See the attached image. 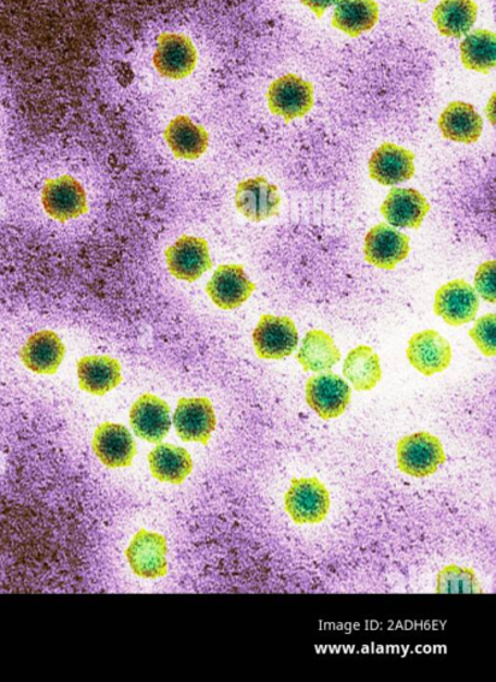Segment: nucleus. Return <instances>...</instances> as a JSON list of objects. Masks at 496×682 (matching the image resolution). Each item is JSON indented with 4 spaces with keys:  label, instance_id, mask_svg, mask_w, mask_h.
Masks as SVG:
<instances>
[{
    "label": "nucleus",
    "instance_id": "1",
    "mask_svg": "<svg viewBox=\"0 0 496 682\" xmlns=\"http://www.w3.org/2000/svg\"><path fill=\"white\" fill-rule=\"evenodd\" d=\"M400 472L409 476L429 478L446 462L445 449L438 437L429 432H418L400 438L397 446Z\"/></svg>",
    "mask_w": 496,
    "mask_h": 682
},
{
    "label": "nucleus",
    "instance_id": "2",
    "mask_svg": "<svg viewBox=\"0 0 496 682\" xmlns=\"http://www.w3.org/2000/svg\"><path fill=\"white\" fill-rule=\"evenodd\" d=\"M330 506L328 491L317 478L294 479L286 492V512L297 524L322 523Z\"/></svg>",
    "mask_w": 496,
    "mask_h": 682
},
{
    "label": "nucleus",
    "instance_id": "3",
    "mask_svg": "<svg viewBox=\"0 0 496 682\" xmlns=\"http://www.w3.org/2000/svg\"><path fill=\"white\" fill-rule=\"evenodd\" d=\"M307 405L323 420L342 417L351 401V388L333 372L318 373L306 383Z\"/></svg>",
    "mask_w": 496,
    "mask_h": 682
},
{
    "label": "nucleus",
    "instance_id": "4",
    "mask_svg": "<svg viewBox=\"0 0 496 682\" xmlns=\"http://www.w3.org/2000/svg\"><path fill=\"white\" fill-rule=\"evenodd\" d=\"M168 551V540L157 532L140 530L124 555L135 576L156 580L169 572Z\"/></svg>",
    "mask_w": 496,
    "mask_h": 682
},
{
    "label": "nucleus",
    "instance_id": "5",
    "mask_svg": "<svg viewBox=\"0 0 496 682\" xmlns=\"http://www.w3.org/2000/svg\"><path fill=\"white\" fill-rule=\"evenodd\" d=\"M259 358L282 360L295 352L299 344L297 325L287 317L263 315L252 334Z\"/></svg>",
    "mask_w": 496,
    "mask_h": 682
},
{
    "label": "nucleus",
    "instance_id": "6",
    "mask_svg": "<svg viewBox=\"0 0 496 682\" xmlns=\"http://www.w3.org/2000/svg\"><path fill=\"white\" fill-rule=\"evenodd\" d=\"M269 107L274 115L294 119L303 117L314 107V87L299 76L288 74L276 79L268 92Z\"/></svg>",
    "mask_w": 496,
    "mask_h": 682
},
{
    "label": "nucleus",
    "instance_id": "7",
    "mask_svg": "<svg viewBox=\"0 0 496 682\" xmlns=\"http://www.w3.org/2000/svg\"><path fill=\"white\" fill-rule=\"evenodd\" d=\"M480 296L464 278L448 282L435 294L434 312L451 327H460L475 320Z\"/></svg>",
    "mask_w": 496,
    "mask_h": 682
},
{
    "label": "nucleus",
    "instance_id": "8",
    "mask_svg": "<svg viewBox=\"0 0 496 682\" xmlns=\"http://www.w3.org/2000/svg\"><path fill=\"white\" fill-rule=\"evenodd\" d=\"M410 237L386 223L375 225L364 239V259L376 269L393 271L409 258Z\"/></svg>",
    "mask_w": 496,
    "mask_h": 682
},
{
    "label": "nucleus",
    "instance_id": "9",
    "mask_svg": "<svg viewBox=\"0 0 496 682\" xmlns=\"http://www.w3.org/2000/svg\"><path fill=\"white\" fill-rule=\"evenodd\" d=\"M176 433L186 443L209 444L216 429V417L212 402L207 397H183L174 413Z\"/></svg>",
    "mask_w": 496,
    "mask_h": 682
},
{
    "label": "nucleus",
    "instance_id": "10",
    "mask_svg": "<svg viewBox=\"0 0 496 682\" xmlns=\"http://www.w3.org/2000/svg\"><path fill=\"white\" fill-rule=\"evenodd\" d=\"M236 209L248 221L264 222L280 215L281 195L275 184L258 176L239 183L235 195Z\"/></svg>",
    "mask_w": 496,
    "mask_h": 682
},
{
    "label": "nucleus",
    "instance_id": "11",
    "mask_svg": "<svg viewBox=\"0 0 496 682\" xmlns=\"http://www.w3.org/2000/svg\"><path fill=\"white\" fill-rule=\"evenodd\" d=\"M152 61L164 78L183 79L197 66L198 53L186 35L169 33L159 37Z\"/></svg>",
    "mask_w": 496,
    "mask_h": 682
},
{
    "label": "nucleus",
    "instance_id": "12",
    "mask_svg": "<svg viewBox=\"0 0 496 682\" xmlns=\"http://www.w3.org/2000/svg\"><path fill=\"white\" fill-rule=\"evenodd\" d=\"M41 203H44L45 211L58 222L71 221L87 212L85 188L69 175L46 182L44 193H41Z\"/></svg>",
    "mask_w": 496,
    "mask_h": 682
},
{
    "label": "nucleus",
    "instance_id": "13",
    "mask_svg": "<svg viewBox=\"0 0 496 682\" xmlns=\"http://www.w3.org/2000/svg\"><path fill=\"white\" fill-rule=\"evenodd\" d=\"M406 355L410 364L427 377L445 372L452 360L451 344L435 330H426L413 335L407 346Z\"/></svg>",
    "mask_w": 496,
    "mask_h": 682
},
{
    "label": "nucleus",
    "instance_id": "14",
    "mask_svg": "<svg viewBox=\"0 0 496 682\" xmlns=\"http://www.w3.org/2000/svg\"><path fill=\"white\" fill-rule=\"evenodd\" d=\"M256 289V284L248 278L244 266L238 264L218 266L206 287L212 302L224 311L245 305Z\"/></svg>",
    "mask_w": 496,
    "mask_h": 682
},
{
    "label": "nucleus",
    "instance_id": "15",
    "mask_svg": "<svg viewBox=\"0 0 496 682\" xmlns=\"http://www.w3.org/2000/svg\"><path fill=\"white\" fill-rule=\"evenodd\" d=\"M171 275L188 283L197 282L212 266L209 245L202 237L182 236L165 251Z\"/></svg>",
    "mask_w": 496,
    "mask_h": 682
},
{
    "label": "nucleus",
    "instance_id": "16",
    "mask_svg": "<svg viewBox=\"0 0 496 682\" xmlns=\"http://www.w3.org/2000/svg\"><path fill=\"white\" fill-rule=\"evenodd\" d=\"M92 449L104 467L127 468L137 456V444L126 426L115 423L99 425L92 438Z\"/></svg>",
    "mask_w": 496,
    "mask_h": 682
},
{
    "label": "nucleus",
    "instance_id": "17",
    "mask_svg": "<svg viewBox=\"0 0 496 682\" xmlns=\"http://www.w3.org/2000/svg\"><path fill=\"white\" fill-rule=\"evenodd\" d=\"M135 435L151 444L164 441L171 430V412L168 402L156 395L146 394L134 402L129 411Z\"/></svg>",
    "mask_w": 496,
    "mask_h": 682
},
{
    "label": "nucleus",
    "instance_id": "18",
    "mask_svg": "<svg viewBox=\"0 0 496 682\" xmlns=\"http://www.w3.org/2000/svg\"><path fill=\"white\" fill-rule=\"evenodd\" d=\"M416 156L394 144L382 145L372 153L369 162L370 176L382 186L393 187L412 179L416 175Z\"/></svg>",
    "mask_w": 496,
    "mask_h": 682
},
{
    "label": "nucleus",
    "instance_id": "19",
    "mask_svg": "<svg viewBox=\"0 0 496 682\" xmlns=\"http://www.w3.org/2000/svg\"><path fill=\"white\" fill-rule=\"evenodd\" d=\"M381 212L394 228L418 230L430 212V204L417 189L395 187L383 201Z\"/></svg>",
    "mask_w": 496,
    "mask_h": 682
},
{
    "label": "nucleus",
    "instance_id": "20",
    "mask_svg": "<svg viewBox=\"0 0 496 682\" xmlns=\"http://www.w3.org/2000/svg\"><path fill=\"white\" fill-rule=\"evenodd\" d=\"M66 355L61 337L52 331H40L29 336L22 348L21 359L29 371L39 375H54Z\"/></svg>",
    "mask_w": 496,
    "mask_h": 682
},
{
    "label": "nucleus",
    "instance_id": "21",
    "mask_svg": "<svg viewBox=\"0 0 496 682\" xmlns=\"http://www.w3.org/2000/svg\"><path fill=\"white\" fill-rule=\"evenodd\" d=\"M441 133L457 144L474 145L483 133V121L474 106L452 102L442 112L438 121Z\"/></svg>",
    "mask_w": 496,
    "mask_h": 682
},
{
    "label": "nucleus",
    "instance_id": "22",
    "mask_svg": "<svg viewBox=\"0 0 496 682\" xmlns=\"http://www.w3.org/2000/svg\"><path fill=\"white\" fill-rule=\"evenodd\" d=\"M78 379L85 393L103 396L122 383V368L109 356H86L78 361Z\"/></svg>",
    "mask_w": 496,
    "mask_h": 682
},
{
    "label": "nucleus",
    "instance_id": "23",
    "mask_svg": "<svg viewBox=\"0 0 496 682\" xmlns=\"http://www.w3.org/2000/svg\"><path fill=\"white\" fill-rule=\"evenodd\" d=\"M150 471L161 483L179 485L186 482L194 470L191 455L173 444H161L149 455Z\"/></svg>",
    "mask_w": 496,
    "mask_h": 682
},
{
    "label": "nucleus",
    "instance_id": "24",
    "mask_svg": "<svg viewBox=\"0 0 496 682\" xmlns=\"http://www.w3.org/2000/svg\"><path fill=\"white\" fill-rule=\"evenodd\" d=\"M164 138L174 156L186 160L202 157L210 140L206 129L197 126L188 116L173 119L165 129Z\"/></svg>",
    "mask_w": 496,
    "mask_h": 682
},
{
    "label": "nucleus",
    "instance_id": "25",
    "mask_svg": "<svg viewBox=\"0 0 496 682\" xmlns=\"http://www.w3.org/2000/svg\"><path fill=\"white\" fill-rule=\"evenodd\" d=\"M380 21V5L375 0H339L336 3L333 26L348 37L358 38L370 32Z\"/></svg>",
    "mask_w": 496,
    "mask_h": 682
},
{
    "label": "nucleus",
    "instance_id": "26",
    "mask_svg": "<svg viewBox=\"0 0 496 682\" xmlns=\"http://www.w3.org/2000/svg\"><path fill=\"white\" fill-rule=\"evenodd\" d=\"M342 358L334 337L327 332L312 330L307 332L297 361L306 372H327L339 363Z\"/></svg>",
    "mask_w": 496,
    "mask_h": 682
},
{
    "label": "nucleus",
    "instance_id": "27",
    "mask_svg": "<svg viewBox=\"0 0 496 682\" xmlns=\"http://www.w3.org/2000/svg\"><path fill=\"white\" fill-rule=\"evenodd\" d=\"M344 375L360 393L374 389L383 376L380 355L369 346L351 349L345 359Z\"/></svg>",
    "mask_w": 496,
    "mask_h": 682
},
{
    "label": "nucleus",
    "instance_id": "28",
    "mask_svg": "<svg viewBox=\"0 0 496 682\" xmlns=\"http://www.w3.org/2000/svg\"><path fill=\"white\" fill-rule=\"evenodd\" d=\"M478 5L472 0H442L433 20L443 37L460 38L475 25Z\"/></svg>",
    "mask_w": 496,
    "mask_h": 682
},
{
    "label": "nucleus",
    "instance_id": "29",
    "mask_svg": "<svg viewBox=\"0 0 496 682\" xmlns=\"http://www.w3.org/2000/svg\"><path fill=\"white\" fill-rule=\"evenodd\" d=\"M463 66L478 73L488 74L496 63V37L487 29H476L460 44Z\"/></svg>",
    "mask_w": 496,
    "mask_h": 682
},
{
    "label": "nucleus",
    "instance_id": "30",
    "mask_svg": "<svg viewBox=\"0 0 496 682\" xmlns=\"http://www.w3.org/2000/svg\"><path fill=\"white\" fill-rule=\"evenodd\" d=\"M436 592L443 595H454V593L458 595V593H482L483 591L472 569L448 566L438 574Z\"/></svg>",
    "mask_w": 496,
    "mask_h": 682
},
{
    "label": "nucleus",
    "instance_id": "31",
    "mask_svg": "<svg viewBox=\"0 0 496 682\" xmlns=\"http://www.w3.org/2000/svg\"><path fill=\"white\" fill-rule=\"evenodd\" d=\"M495 313L476 320L474 327L469 332L472 340L476 344L478 349L487 358H495L496 354V324Z\"/></svg>",
    "mask_w": 496,
    "mask_h": 682
},
{
    "label": "nucleus",
    "instance_id": "32",
    "mask_svg": "<svg viewBox=\"0 0 496 682\" xmlns=\"http://www.w3.org/2000/svg\"><path fill=\"white\" fill-rule=\"evenodd\" d=\"M496 263L495 260H488V262L480 265V269L476 271L475 275V290L478 295H481L483 300L492 302L495 305L496 300V289H495V278H496Z\"/></svg>",
    "mask_w": 496,
    "mask_h": 682
},
{
    "label": "nucleus",
    "instance_id": "33",
    "mask_svg": "<svg viewBox=\"0 0 496 682\" xmlns=\"http://www.w3.org/2000/svg\"><path fill=\"white\" fill-rule=\"evenodd\" d=\"M300 2L314 11V14L318 17H322L324 11L331 8V5L338 3L339 0H300Z\"/></svg>",
    "mask_w": 496,
    "mask_h": 682
},
{
    "label": "nucleus",
    "instance_id": "34",
    "mask_svg": "<svg viewBox=\"0 0 496 682\" xmlns=\"http://www.w3.org/2000/svg\"><path fill=\"white\" fill-rule=\"evenodd\" d=\"M418 2H427V0H418Z\"/></svg>",
    "mask_w": 496,
    "mask_h": 682
}]
</instances>
